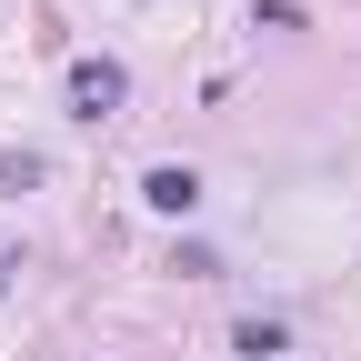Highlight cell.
I'll use <instances>...</instances> for the list:
<instances>
[{
  "instance_id": "6da1fadb",
  "label": "cell",
  "mask_w": 361,
  "mask_h": 361,
  "mask_svg": "<svg viewBox=\"0 0 361 361\" xmlns=\"http://www.w3.org/2000/svg\"><path fill=\"white\" fill-rule=\"evenodd\" d=\"M121 90H130V71H121V61H71V111H80V121L121 111Z\"/></svg>"
},
{
  "instance_id": "7a4b0ae2",
  "label": "cell",
  "mask_w": 361,
  "mask_h": 361,
  "mask_svg": "<svg viewBox=\"0 0 361 361\" xmlns=\"http://www.w3.org/2000/svg\"><path fill=\"white\" fill-rule=\"evenodd\" d=\"M141 201L171 211V221H191V211H201V171H191V161H161V171L141 180Z\"/></svg>"
},
{
  "instance_id": "3957f363",
  "label": "cell",
  "mask_w": 361,
  "mask_h": 361,
  "mask_svg": "<svg viewBox=\"0 0 361 361\" xmlns=\"http://www.w3.org/2000/svg\"><path fill=\"white\" fill-rule=\"evenodd\" d=\"M231 341H241V351H251V361H271V351H291V331H281V322H241V331H231Z\"/></svg>"
}]
</instances>
